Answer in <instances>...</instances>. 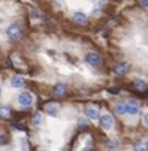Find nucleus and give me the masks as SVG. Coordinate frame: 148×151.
Returning <instances> with one entry per match:
<instances>
[{
    "mask_svg": "<svg viewBox=\"0 0 148 151\" xmlns=\"http://www.w3.org/2000/svg\"><path fill=\"white\" fill-rule=\"evenodd\" d=\"M6 35H8V37L11 40H19L21 36H23V30H21V27L18 24H12V26L8 27Z\"/></svg>",
    "mask_w": 148,
    "mask_h": 151,
    "instance_id": "f257e3e1",
    "label": "nucleus"
},
{
    "mask_svg": "<svg viewBox=\"0 0 148 151\" xmlns=\"http://www.w3.org/2000/svg\"><path fill=\"white\" fill-rule=\"evenodd\" d=\"M85 61L90 64L91 68H99L100 64H102V58H100V55L96 54V52H88V54L85 55Z\"/></svg>",
    "mask_w": 148,
    "mask_h": 151,
    "instance_id": "f03ea898",
    "label": "nucleus"
},
{
    "mask_svg": "<svg viewBox=\"0 0 148 151\" xmlns=\"http://www.w3.org/2000/svg\"><path fill=\"white\" fill-rule=\"evenodd\" d=\"M18 103L21 106H30L33 103V96L29 93V91H23V93H19L18 94Z\"/></svg>",
    "mask_w": 148,
    "mask_h": 151,
    "instance_id": "7ed1b4c3",
    "label": "nucleus"
},
{
    "mask_svg": "<svg viewBox=\"0 0 148 151\" xmlns=\"http://www.w3.org/2000/svg\"><path fill=\"white\" fill-rule=\"evenodd\" d=\"M99 123H100V127H103L105 130H109V129L114 126V120H112V117L108 115V114L102 115V117L99 118Z\"/></svg>",
    "mask_w": 148,
    "mask_h": 151,
    "instance_id": "20e7f679",
    "label": "nucleus"
},
{
    "mask_svg": "<svg viewBox=\"0 0 148 151\" xmlns=\"http://www.w3.org/2000/svg\"><path fill=\"white\" fill-rule=\"evenodd\" d=\"M139 111V103L135 102V100H130V102H126V114L129 115H136Z\"/></svg>",
    "mask_w": 148,
    "mask_h": 151,
    "instance_id": "39448f33",
    "label": "nucleus"
},
{
    "mask_svg": "<svg viewBox=\"0 0 148 151\" xmlns=\"http://www.w3.org/2000/svg\"><path fill=\"white\" fill-rule=\"evenodd\" d=\"M127 70H129V64L127 63H118L117 66L114 68V72L118 75V76H124L126 73H127Z\"/></svg>",
    "mask_w": 148,
    "mask_h": 151,
    "instance_id": "423d86ee",
    "label": "nucleus"
},
{
    "mask_svg": "<svg viewBox=\"0 0 148 151\" xmlns=\"http://www.w3.org/2000/svg\"><path fill=\"white\" fill-rule=\"evenodd\" d=\"M68 91V85L66 84H57L52 87V94L54 96H65Z\"/></svg>",
    "mask_w": 148,
    "mask_h": 151,
    "instance_id": "0eeeda50",
    "label": "nucleus"
},
{
    "mask_svg": "<svg viewBox=\"0 0 148 151\" xmlns=\"http://www.w3.org/2000/svg\"><path fill=\"white\" fill-rule=\"evenodd\" d=\"M24 84H26V81H24L23 76L15 75V76L11 79V85H12L14 88H23V87H24Z\"/></svg>",
    "mask_w": 148,
    "mask_h": 151,
    "instance_id": "6e6552de",
    "label": "nucleus"
},
{
    "mask_svg": "<svg viewBox=\"0 0 148 151\" xmlns=\"http://www.w3.org/2000/svg\"><path fill=\"white\" fill-rule=\"evenodd\" d=\"M73 21L76 24H85L88 21V18H87V15L84 12H75L73 14Z\"/></svg>",
    "mask_w": 148,
    "mask_h": 151,
    "instance_id": "1a4fd4ad",
    "label": "nucleus"
},
{
    "mask_svg": "<svg viewBox=\"0 0 148 151\" xmlns=\"http://www.w3.org/2000/svg\"><path fill=\"white\" fill-rule=\"evenodd\" d=\"M45 111H47L48 115L57 117V115H58V106H57L55 103H48V105L45 106Z\"/></svg>",
    "mask_w": 148,
    "mask_h": 151,
    "instance_id": "9d476101",
    "label": "nucleus"
},
{
    "mask_svg": "<svg viewBox=\"0 0 148 151\" xmlns=\"http://www.w3.org/2000/svg\"><path fill=\"white\" fill-rule=\"evenodd\" d=\"M85 114H87V117L91 118V120L99 118V111H97V108H94V106H87V108H85Z\"/></svg>",
    "mask_w": 148,
    "mask_h": 151,
    "instance_id": "9b49d317",
    "label": "nucleus"
},
{
    "mask_svg": "<svg viewBox=\"0 0 148 151\" xmlns=\"http://www.w3.org/2000/svg\"><path fill=\"white\" fill-rule=\"evenodd\" d=\"M114 111L117 112V114H126V103L124 102H118L115 106H114Z\"/></svg>",
    "mask_w": 148,
    "mask_h": 151,
    "instance_id": "f8f14e48",
    "label": "nucleus"
},
{
    "mask_svg": "<svg viewBox=\"0 0 148 151\" xmlns=\"http://www.w3.org/2000/svg\"><path fill=\"white\" fill-rule=\"evenodd\" d=\"M133 85L136 87V90H141V91H145L147 90V84L142 79H135L133 81Z\"/></svg>",
    "mask_w": 148,
    "mask_h": 151,
    "instance_id": "ddd939ff",
    "label": "nucleus"
},
{
    "mask_svg": "<svg viewBox=\"0 0 148 151\" xmlns=\"http://www.w3.org/2000/svg\"><path fill=\"white\" fill-rule=\"evenodd\" d=\"M0 117H2V118H9L11 117V109L8 106H2V108H0Z\"/></svg>",
    "mask_w": 148,
    "mask_h": 151,
    "instance_id": "4468645a",
    "label": "nucleus"
},
{
    "mask_svg": "<svg viewBox=\"0 0 148 151\" xmlns=\"http://www.w3.org/2000/svg\"><path fill=\"white\" fill-rule=\"evenodd\" d=\"M32 121H33V124H36V126H39V124L42 123V114H40V112H37V114H34V115H33V120H32Z\"/></svg>",
    "mask_w": 148,
    "mask_h": 151,
    "instance_id": "2eb2a0df",
    "label": "nucleus"
},
{
    "mask_svg": "<svg viewBox=\"0 0 148 151\" xmlns=\"http://www.w3.org/2000/svg\"><path fill=\"white\" fill-rule=\"evenodd\" d=\"M9 142V136L5 135V133H0V145H5Z\"/></svg>",
    "mask_w": 148,
    "mask_h": 151,
    "instance_id": "dca6fc26",
    "label": "nucleus"
},
{
    "mask_svg": "<svg viewBox=\"0 0 148 151\" xmlns=\"http://www.w3.org/2000/svg\"><path fill=\"white\" fill-rule=\"evenodd\" d=\"M87 124H88V121H87L85 118H79V120H78V126H79V127H85Z\"/></svg>",
    "mask_w": 148,
    "mask_h": 151,
    "instance_id": "f3484780",
    "label": "nucleus"
},
{
    "mask_svg": "<svg viewBox=\"0 0 148 151\" xmlns=\"http://www.w3.org/2000/svg\"><path fill=\"white\" fill-rule=\"evenodd\" d=\"M109 150H115L117 148V142H108V145H106Z\"/></svg>",
    "mask_w": 148,
    "mask_h": 151,
    "instance_id": "a211bd4d",
    "label": "nucleus"
},
{
    "mask_svg": "<svg viewBox=\"0 0 148 151\" xmlns=\"http://www.w3.org/2000/svg\"><path fill=\"white\" fill-rule=\"evenodd\" d=\"M139 3L142 8H148V0H139Z\"/></svg>",
    "mask_w": 148,
    "mask_h": 151,
    "instance_id": "6ab92c4d",
    "label": "nucleus"
},
{
    "mask_svg": "<svg viewBox=\"0 0 148 151\" xmlns=\"http://www.w3.org/2000/svg\"><path fill=\"white\" fill-rule=\"evenodd\" d=\"M14 127H15V129H18V130H24V126H21V124H17V123L14 124Z\"/></svg>",
    "mask_w": 148,
    "mask_h": 151,
    "instance_id": "aec40b11",
    "label": "nucleus"
},
{
    "mask_svg": "<svg viewBox=\"0 0 148 151\" xmlns=\"http://www.w3.org/2000/svg\"><path fill=\"white\" fill-rule=\"evenodd\" d=\"M144 121H145V124L148 126V112H147V114L144 115Z\"/></svg>",
    "mask_w": 148,
    "mask_h": 151,
    "instance_id": "412c9836",
    "label": "nucleus"
},
{
    "mask_svg": "<svg viewBox=\"0 0 148 151\" xmlns=\"http://www.w3.org/2000/svg\"><path fill=\"white\" fill-rule=\"evenodd\" d=\"M109 93H118V88H109Z\"/></svg>",
    "mask_w": 148,
    "mask_h": 151,
    "instance_id": "4be33fe9",
    "label": "nucleus"
},
{
    "mask_svg": "<svg viewBox=\"0 0 148 151\" xmlns=\"http://www.w3.org/2000/svg\"><path fill=\"white\" fill-rule=\"evenodd\" d=\"M114 2H120V0H114Z\"/></svg>",
    "mask_w": 148,
    "mask_h": 151,
    "instance_id": "5701e85b",
    "label": "nucleus"
},
{
    "mask_svg": "<svg viewBox=\"0 0 148 151\" xmlns=\"http://www.w3.org/2000/svg\"><path fill=\"white\" fill-rule=\"evenodd\" d=\"M0 93H2V87H0Z\"/></svg>",
    "mask_w": 148,
    "mask_h": 151,
    "instance_id": "b1692460",
    "label": "nucleus"
}]
</instances>
